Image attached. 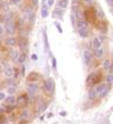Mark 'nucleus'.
<instances>
[{
    "label": "nucleus",
    "instance_id": "a878e982",
    "mask_svg": "<svg viewBox=\"0 0 113 124\" xmlns=\"http://www.w3.org/2000/svg\"><path fill=\"white\" fill-rule=\"evenodd\" d=\"M64 10H61V8H59V7H56V10L53 11V14H54V17H58L59 19H61L63 18V14H64Z\"/></svg>",
    "mask_w": 113,
    "mask_h": 124
},
{
    "label": "nucleus",
    "instance_id": "2f4dec72",
    "mask_svg": "<svg viewBox=\"0 0 113 124\" xmlns=\"http://www.w3.org/2000/svg\"><path fill=\"white\" fill-rule=\"evenodd\" d=\"M54 25H56V30H58V32H59V33H63V27H61L60 23L56 21V23H54Z\"/></svg>",
    "mask_w": 113,
    "mask_h": 124
},
{
    "label": "nucleus",
    "instance_id": "9d476101",
    "mask_svg": "<svg viewBox=\"0 0 113 124\" xmlns=\"http://www.w3.org/2000/svg\"><path fill=\"white\" fill-rule=\"evenodd\" d=\"M15 18V13L13 11H7L4 16H2V21L6 24V23H9V21H13Z\"/></svg>",
    "mask_w": 113,
    "mask_h": 124
},
{
    "label": "nucleus",
    "instance_id": "0eeeda50",
    "mask_svg": "<svg viewBox=\"0 0 113 124\" xmlns=\"http://www.w3.org/2000/svg\"><path fill=\"white\" fill-rule=\"evenodd\" d=\"M93 52L91 51V50H88V48H86L84 50V62L86 65H90L92 62H93Z\"/></svg>",
    "mask_w": 113,
    "mask_h": 124
},
{
    "label": "nucleus",
    "instance_id": "473e14b6",
    "mask_svg": "<svg viewBox=\"0 0 113 124\" xmlns=\"http://www.w3.org/2000/svg\"><path fill=\"white\" fill-rule=\"evenodd\" d=\"M51 60H52V67L54 69V70H56V59L53 56H51Z\"/></svg>",
    "mask_w": 113,
    "mask_h": 124
},
{
    "label": "nucleus",
    "instance_id": "f257e3e1",
    "mask_svg": "<svg viewBox=\"0 0 113 124\" xmlns=\"http://www.w3.org/2000/svg\"><path fill=\"white\" fill-rule=\"evenodd\" d=\"M111 89V85L110 84H106V83H99L97 85L92 86L88 91V97L91 101H94L97 98H103L108 93Z\"/></svg>",
    "mask_w": 113,
    "mask_h": 124
},
{
    "label": "nucleus",
    "instance_id": "7ed1b4c3",
    "mask_svg": "<svg viewBox=\"0 0 113 124\" xmlns=\"http://www.w3.org/2000/svg\"><path fill=\"white\" fill-rule=\"evenodd\" d=\"M39 90V82H27L26 84V92L31 97H37V92Z\"/></svg>",
    "mask_w": 113,
    "mask_h": 124
},
{
    "label": "nucleus",
    "instance_id": "de8ad7c7",
    "mask_svg": "<svg viewBox=\"0 0 113 124\" xmlns=\"http://www.w3.org/2000/svg\"><path fill=\"white\" fill-rule=\"evenodd\" d=\"M1 20H2V16H0V21H1Z\"/></svg>",
    "mask_w": 113,
    "mask_h": 124
},
{
    "label": "nucleus",
    "instance_id": "5701e85b",
    "mask_svg": "<svg viewBox=\"0 0 113 124\" xmlns=\"http://www.w3.org/2000/svg\"><path fill=\"white\" fill-rule=\"evenodd\" d=\"M68 4H70V0H59L58 1V7L61 8V10H66Z\"/></svg>",
    "mask_w": 113,
    "mask_h": 124
},
{
    "label": "nucleus",
    "instance_id": "a19ab883",
    "mask_svg": "<svg viewBox=\"0 0 113 124\" xmlns=\"http://www.w3.org/2000/svg\"><path fill=\"white\" fill-rule=\"evenodd\" d=\"M25 69H26L25 66H21V69H20V71H21V75H22V76L25 75Z\"/></svg>",
    "mask_w": 113,
    "mask_h": 124
},
{
    "label": "nucleus",
    "instance_id": "f03ea898",
    "mask_svg": "<svg viewBox=\"0 0 113 124\" xmlns=\"http://www.w3.org/2000/svg\"><path fill=\"white\" fill-rule=\"evenodd\" d=\"M101 78H103V76H101V73H100V72H93V73L88 75L87 79H86V84L92 87V86L99 84V83H100V80H101Z\"/></svg>",
    "mask_w": 113,
    "mask_h": 124
},
{
    "label": "nucleus",
    "instance_id": "c03bdc74",
    "mask_svg": "<svg viewBox=\"0 0 113 124\" xmlns=\"http://www.w3.org/2000/svg\"><path fill=\"white\" fill-rule=\"evenodd\" d=\"M52 117H53V114H52V112H49V114L47 115V118H52Z\"/></svg>",
    "mask_w": 113,
    "mask_h": 124
},
{
    "label": "nucleus",
    "instance_id": "c9c22d12",
    "mask_svg": "<svg viewBox=\"0 0 113 124\" xmlns=\"http://www.w3.org/2000/svg\"><path fill=\"white\" fill-rule=\"evenodd\" d=\"M54 2H56V0H47V6L48 7H52L54 5Z\"/></svg>",
    "mask_w": 113,
    "mask_h": 124
},
{
    "label": "nucleus",
    "instance_id": "f3484780",
    "mask_svg": "<svg viewBox=\"0 0 113 124\" xmlns=\"http://www.w3.org/2000/svg\"><path fill=\"white\" fill-rule=\"evenodd\" d=\"M29 110H28L27 108H24L21 111H20V114H19V119H26L28 121V118H29Z\"/></svg>",
    "mask_w": 113,
    "mask_h": 124
},
{
    "label": "nucleus",
    "instance_id": "2eb2a0df",
    "mask_svg": "<svg viewBox=\"0 0 113 124\" xmlns=\"http://www.w3.org/2000/svg\"><path fill=\"white\" fill-rule=\"evenodd\" d=\"M18 45L19 47L21 48L22 51H25L28 46V40L27 38H25V37H21V38H19V41H18Z\"/></svg>",
    "mask_w": 113,
    "mask_h": 124
},
{
    "label": "nucleus",
    "instance_id": "7c9ffc66",
    "mask_svg": "<svg viewBox=\"0 0 113 124\" xmlns=\"http://www.w3.org/2000/svg\"><path fill=\"white\" fill-rule=\"evenodd\" d=\"M44 41H45V47H46L47 51H49V45H48V38H47L46 33L44 32Z\"/></svg>",
    "mask_w": 113,
    "mask_h": 124
},
{
    "label": "nucleus",
    "instance_id": "c756f323",
    "mask_svg": "<svg viewBox=\"0 0 113 124\" xmlns=\"http://www.w3.org/2000/svg\"><path fill=\"white\" fill-rule=\"evenodd\" d=\"M6 116H5V112H2L1 110H0V124H5L6 123Z\"/></svg>",
    "mask_w": 113,
    "mask_h": 124
},
{
    "label": "nucleus",
    "instance_id": "b1692460",
    "mask_svg": "<svg viewBox=\"0 0 113 124\" xmlns=\"http://www.w3.org/2000/svg\"><path fill=\"white\" fill-rule=\"evenodd\" d=\"M83 27H88V21L85 19L78 20L77 21V29H83Z\"/></svg>",
    "mask_w": 113,
    "mask_h": 124
},
{
    "label": "nucleus",
    "instance_id": "39448f33",
    "mask_svg": "<svg viewBox=\"0 0 113 124\" xmlns=\"http://www.w3.org/2000/svg\"><path fill=\"white\" fill-rule=\"evenodd\" d=\"M54 82H53V79L52 78H47L46 80L44 82V84H42V89H44V91L47 92V93H53L54 92Z\"/></svg>",
    "mask_w": 113,
    "mask_h": 124
},
{
    "label": "nucleus",
    "instance_id": "4c0bfd02",
    "mask_svg": "<svg viewBox=\"0 0 113 124\" xmlns=\"http://www.w3.org/2000/svg\"><path fill=\"white\" fill-rule=\"evenodd\" d=\"M4 33H5V29H4V26H2V25H0V37H1Z\"/></svg>",
    "mask_w": 113,
    "mask_h": 124
},
{
    "label": "nucleus",
    "instance_id": "4be33fe9",
    "mask_svg": "<svg viewBox=\"0 0 113 124\" xmlns=\"http://www.w3.org/2000/svg\"><path fill=\"white\" fill-rule=\"evenodd\" d=\"M48 14H49V12H48L47 4H42V7H41V18H47Z\"/></svg>",
    "mask_w": 113,
    "mask_h": 124
},
{
    "label": "nucleus",
    "instance_id": "6ab92c4d",
    "mask_svg": "<svg viewBox=\"0 0 113 124\" xmlns=\"http://www.w3.org/2000/svg\"><path fill=\"white\" fill-rule=\"evenodd\" d=\"M47 108V103L46 102H42V101H40V102H38L37 104V111L38 112H42V111H45Z\"/></svg>",
    "mask_w": 113,
    "mask_h": 124
},
{
    "label": "nucleus",
    "instance_id": "f8f14e48",
    "mask_svg": "<svg viewBox=\"0 0 113 124\" xmlns=\"http://www.w3.org/2000/svg\"><path fill=\"white\" fill-rule=\"evenodd\" d=\"M5 105H17V97L14 95H8L5 98Z\"/></svg>",
    "mask_w": 113,
    "mask_h": 124
},
{
    "label": "nucleus",
    "instance_id": "c85d7f7f",
    "mask_svg": "<svg viewBox=\"0 0 113 124\" xmlns=\"http://www.w3.org/2000/svg\"><path fill=\"white\" fill-rule=\"evenodd\" d=\"M22 4V0H9V5L12 6H20Z\"/></svg>",
    "mask_w": 113,
    "mask_h": 124
},
{
    "label": "nucleus",
    "instance_id": "423d86ee",
    "mask_svg": "<svg viewBox=\"0 0 113 124\" xmlns=\"http://www.w3.org/2000/svg\"><path fill=\"white\" fill-rule=\"evenodd\" d=\"M4 29H5V32H6L8 36H13V34H15V32L18 31L17 25H15V23H14V21L6 23V24H5V26H4Z\"/></svg>",
    "mask_w": 113,
    "mask_h": 124
},
{
    "label": "nucleus",
    "instance_id": "a18cd8bd",
    "mask_svg": "<svg viewBox=\"0 0 113 124\" xmlns=\"http://www.w3.org/2000/svg\"><path fill=\"white\" fill-rule=\"evenodd\" d=\"M60 115L64 117V116H66V112H65V111H61V112H60Z\"/></svg>",
    "mask_w": 113,
    "mask_h": 124
},
{
    "label": "nucleus",
    "instance_id": "aec40b11",
    "mask_svg": "<svg viewBox=\"0 0 113 124\" xmlns=\"http://www.w3.org/2000/svg\"><path fill=\"white\" fill-rule=\"evenodd\" d=\"M75 13V17L78 18V20H81V19H85V12L83 10H80L79 7L78 8H75L74 11H73Z\"/></svg>",
    "mask_w": 113,
    "mask_h": 124
},
{
    "label": "nucleus",
    "instance_id": "e433bc0d",
    "mask_svg": "<svg viewBox=\"0 0 113 124\" xmlns=\"http://www.w3.org/2000/svg\"><path fill=\"white\" fill-rule=\"evenodd\" d=\"M98 16H99V18H101V19H104V17H105V14L103 13V11L100 10V8L98 10Z\"/></svg>",
    "mask_w": 113,
    "mask_h": 124
},
{
    "label": "nucleus",
    "instance_id": "412c9836",
    "mask_svg": "<svg viewBox=\"0 0 113 124\" xmlns=\"http://www.w3.org/2000/svg\"><path fill=\"white\" fill-rule=\"evenodd\" d=\"M93 56L95 58H103L104 57V48L103 47H99V48H95V50H93Z\"/></svg>",
    "mask_w": 113,
    "mask_h": 124
},
{
    "label": "nucleus",
    "instance_id": "9b49d317",
    "mask_svg": "<svg viewBox=\"0 0 113 124\" xmlns=\"http://www.w3.org/2000/svg\"><path fill=\"white\" fill-rule=\"evenodd\" d=\"M92 48L95 50V48H99V47H103V37H94L92 43Z\"/></svg>",
    "mask_w": 113,
    "mask_h": 124
},
{
    "label": "nucleus",
    "instance_id": "bb28decb",
    "mask_svg": "<svg viewBox=\"0 0 113 124\" xmlns=\"http://www.w3.org/2000/svg\"><path fill=\"white\" fill-rule=\"evenodd\" d=\"M105 83H106V84H110V85L112 84L113 83V73H108L107 76L105 77Z\"/></svg>",
    "mask_w": 113,
    "mask_h": 124
},
{
    "label": "nucleus",
    "instance_id": "ea45409f",
    "mask_svg": "<svg viewBox=\"0 0 113 124\" xmlns=\"http://www.w3.org/2000/svg\"><path fill=\"white\" fill-rule=\"evenodd\" d=\"M106 2L108 4V6H111V7H113V0H106Z\"/></svg>",
    "mask_w": 113,
    "mask_h": 124
},
{
    "label": "nucleus",
    "instance_id": "09e8293b",
    "mask_svg": "<svg viewBox=\"0 0 113 124\" xmlns=\"http://www.w3.org/2000/svg\"><path fill=\"white\" fill-rule=\"evenodd\" d=\"M0 89H1V86H0Z\"/></svg>",
    "mask_w": 113,
    "mask_h": 124
},
{
    "label": "nucleus",
    "instance_id": "37998d69",
    "mask_svg": "<svg viewBox=\"0 0 113 124\" xmlns=\"http://www.w3.org/2000/svg\"><path fill=\"white\" fill-rule=\"evenodd\" d=\"M32 4H33L34 6H38V4H39V0H32Z\"/></svg>",
    "mask_w": 113,
    "mask_h": 124
},
{
    "label": "nucleus",
    "instance_id": "ddd939ff",
    "mask_svg": "<svg viewBox=\"0 0 113 124\" xmlns=\"http://www.w3.org/2000/svg\"><path fill=\"white\" fill-rule=\"evenodd\" d=\"M41 78L40 76V73H38V72H29L27 76V82H39V79Z\"/></svg>",
    "mask_w": 113,
    "mask_h": 124
},
{
    "label": "nucleus",
    "instance_id": "1a4fd4ad",
    "mask_svg": "<svg viewBox=\"0 0 113 124\" xmlns=\"http://www.w3.org/2000/svg\"><path fill=\"white\" fill-rule=\"evenodd\" d=\"M5 45L8 46V47H14L18 45V39L13 36H8L7 38L5 39Z\"/></svg>",
    "mask_w": 113,
    "mask_h": 124
},
{
    "label": "nucleus",
    "instance_id": "72a5a7b5",
    "mask_svg": "<svg viewBox=\"0 0 113 124\" xmlns=\"http://www.w3.org/2000/svg\"><path fill=\"white\" fill-rule=\"evenodd\" d=\"M84 4L86 5V6H92V5H94V0H84Z\"/></svg>",
    "mask_w": 113,
    "mask_h": 124
},
{
    "label": "nucleus",
    "instance_id": "4468645a",
    "mask_svg": "<svg viewBox=\"0 0 113 124\" xmlns=\"http://www.w3.org/2000/svg\"><path fill=\"white\" fill-rule=\"evenodd\" d=\"M78 31V34L81 37V38H87L88 36H90V33H91V31H90V27H83V29H77Z\"/></svg>",
    "mask_w": 113,
    "mask_h": 124
},
{
    "label": "nucleus",
    "instance_id": "f704fd0d",
    "mask_svg": "<svg viewBox=\"0 0 113 124\" xmlns=\"http://www.w3.org/2000/svg\"><path fill=\"white\" fill-rule=\"evenodd\" d=\"M5 98H6V93L2 92V91H0V102H4Z\"/></svg>",
    "mask_w": 113,
    "mask_h": 124
},
{
    "label": "nucleus",
    "instance_id": "58836bf2",
    "mask_svg": "<svg viewBox=\"0 0 113 124\" xmlns=\"http://www.w3.org/2000/svg\"><path fill=\"white\" fill-rule=\"evenodd\" d=\"M31 58H32V60H34V62H35V60H38V56L35 54V53H33V54L31 56Z\"/></svg>",
    "mask_w": 113,
    "mask_h": 124
},
{
    "label": "nucleus",
    "instance_id": "6e6552de",
    "mask_svg": "<svg viewBox=\"0 0 113 124\" xmlns=\"http://www.w3.org/2000/svg\"><path fill=\"white\" fill-rule=\"evenodd\" d=\"M4 76L6 78H13L14 77V67H12L8 64H4Z\"/></svg>",
    "mask_w": 113,
    "mask_h": 124
},
{
    "label": "nucleus",
    "instance_id": "a211bd4d",
    "mask_svg": "<svg viewBox=\"0 0 113 124\" xmlns=\"http://www.w3.org/2000/svg\"><path fill=\"white\" fill-rule=\"evenodd\" d=\"M19 53H20V51L12 48V50L9 51V59L13 60V62H17V59H18V57H19Z\"/></svg>",
    "mask_w": 113,
    "mask_h": 124
},
{
    "label": "nucleus",
    "instance_id": "79ce46f5",
    "mask_svg": "<svg viewBox=\"0 0 113 124\" xmlns=\"http://www.w3.org/2000/svg\"><path fill=\"white\" fill-rule=\"evenodd\" d=\"M2 70H4V63H2V62H1V59H0V72H1Z\"/></svg>",
    "mask_w": 113,
    "mask_h": 124
},
{
    "label": "nucleus",
    "instance_id": "20e7f679",
    "mask_svg": "<svg viewBox=\"0 0 113 124\" xmlns=\"http://www.w3.org/2000/svg\"><path fill=\"white\" fill-rule=\"evenodd\" d=\"M29 104V96L27 93H22L19 97H17V108H26L27 105Z\"/></svg>",
    "mask_w": 113,
    "mask_h": 124
},
{
    "label": "nucleus",
    "instance_id": "393cba45",
    "mask_svg": "<svg viewBox=\"0 0 113 124\" xmlns=\"http://www.w3.org/2000/svg\"><path fill=\"white\" fill-rule=\"evenodd\" d=\"M112 60L111 59H104L103 62V69L104 70H106V71H108L110 69H111V65H112Z\"/></svg>",
    "mask_w": 113,
    "mask_h": 124
},
{
    "label": "nucleus",
    "instance_id": "49530a36",
    "mask_svg": "<svg viewBox=\"0 0 113 124\" xmlns=\"http://www.w3.org/2000/svg\"><path fill=\"white\" fill-rule=\"evenodd\" d=\"M1 7H2V1H0V10H1Z\"/></svg>",
    "mask_w": 113,
    "mask_h": 124
},
{
    "label": "nucleus",
    "instance_id": "dca6fc26",
    "mask_svg": "<svg viewBox=\"0 0 113 124\" xmlns=\"http://www.w3.org/2000/svg\"><path fill=\"white\" fill-rule=\"evenodd\" d=\"M26 59H27V53H26V51H20L19 57H18V59H17V63L20 64V65H22V64L26 62Z\"/></svg>",
    "mask_w": 113,
    "mask_h": 124
},
{
    "label": "nucleus",
    "instance_id": "cd10ccee",
    "mask_svg": "<svg viewBox=\"0 0 113 124\" xmlns=\"http://www.w3.org/2000/svg\"><path fill=\"white\" fill-rule=\"evenodd\" d=\"M17 92V86H7V93L8 95H14Z\"/></svg>",
    "mask_w": 113,
    "mask_h": 124
}]
</instances>
